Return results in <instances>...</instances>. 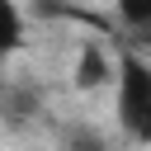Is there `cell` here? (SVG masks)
<instances>
[{"label": "cell", "instance_id": "cell-5", "mask_svg": "<svg viewBox=\"0 0 151 151\" xmlns=\"http://www.w3.org/2000/svg\"><path fill=\"white\" fill-rule=\"evenodd\" d=\"M61 142H66V151H109L104 132H94V127H66Z\"/></svg>", "mask_w": 151, "mask_h": 151}, {"label": "cell", "instance_id": "cell-4", "mask_svg": "<svg viewBox=\"0 0 151 151\" xmlns=\"http://www.w3.org/2000/svg\"><path fill=\"white\" fill-rule=\"evenodd\" d=\"M113 9H118V19L127 28H137V33L151 28V0H113Z\"/></svg>", "mask_w": 151, "mask_h": 151}, {"label": "cell", "instance_id": "cell-3", "mask_svg": "<svg viewBox=\"0 0 151 151\" xmlns=\"http://www.w3.org/2000/svg\"><path fill=\"white\" fill-rule=\"evenodd\" d=\"M0 47H5V52H19V47H24V14H19V0H0Z\"/></svg>", "mask_w": 151, "mask_h": 151}, {"label": "cell", "instance_id": "cell-2", "mask_svg": "<svg viewBox=\"0 0 151 151\" xmlns=\"http://www.w3.org/2000/svg\"><path fill=\"white\" fill-rule=\"evenodd\" d=\"M113 76H118V61H109L94 42H85L80 57H76V85H80V90H99V85L113 80Z\"/></svg>", "mask_w": 151, "mask_h": 151}, {"label": "cell", "instance_id": "cell-1", "mask_svg": "<svg viewBox=\"0 0 151 151\" xmlns=\"http://www.w3.org/2000/svg\"><path fill=\"white\" fill-rule=\"evenodd\" d=\"M118 76H113V118L123 137L137 146H151V61L137 52H118Z\"/></svg>", "mask_w": 151, "mask_h": 151}]
</instances>
